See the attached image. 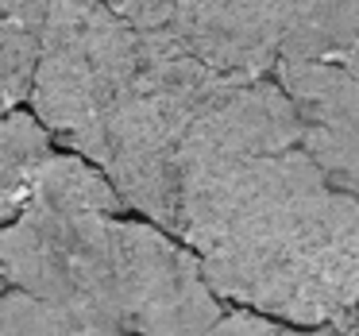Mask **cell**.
<instances>
[{
    "instance_id": "cell-8",
    "label": "cell",
    "mask_w": 359,
    "mask_h": 336,
    "mask_svg": "<svg viewBox=\"0 0 359 336\" xmlns=\"http://www.w3.org/2000/svg\"><path fill=\"white\" fill-rule=\"evenodd\" d=\"M0 336H132L120 328L97 325L74 309L50 305L24 290H4L0 297Z\"/></svg>"
},
{
    "instance_id": "cell-3",
    "label": "cell",
    "mask_w": 359,
    "mask_h": 336,
    "mask_svg": "<svg viewBox=\"0 0 359 336\" xmlns=\"http://www.w3.org/2000/svg\"><path fill=\"white\" fill-rule=\"evenodd\" d=\"M143 55L135 32L104 0H47L32 112L50 135L78 151L120 97Z\"/></svg>"
},
{
    "instance_id": "cell-1",
    "label": "cell",
    "mask_w": 359,
    "mask_h": 336,
    "mask_svg": "<svg viewBox=\"0 0 359 336\" xmlns=\"http://www.w3.org/2000/svg\"><path fill=\"white\" fill-rule=\"evenodd\" d=\"M0 282L132 336H201L224 313L194 251L132 217L78 151H50L24 209L0 228Z\"/></svg>"
},
{
    "instance_id": "cell-4",
    "label": "cell",
    "mask_w": 359,
    "mask_h": 336,
    "mask_svg": "<svg viewBox=\"0 0 359 336\" xmlns=\"http://www.w3.org/2000/svg\"><path fill=\"white\" fill-rule=\"evenodd\" d=\"M135 32L224 74H274L286 0H104Z\"/></svg>"
},
{
    "instance_id": "cell-7",
    "label": "cell",
    "mask_w": 359,
    "mask_h": 336,
    "mask_svg": "<svg viewBox=\"0 0 359 336\" xmlns=\"http://www.w3.org/2000/svg\"><path fill=\"white\" fill-rule=\"evenodd\" d=\"M47 0H0V112L32 97Z\"/></svg>"
},
{
    "instance_id": "cell-9",
    "label": "cell",
    "mask_w": 359,
    "mask_h": 336,
    "mask_svg": "<svg viewBox=\"0 0 359 336\" xmlns=\"http://www.w3.org/2000/svg\"><path fill=\"white\" fill-rule=\"evenodd\" d=\"M201 336H286V325L263 317V313L236 309V313H220Z\"/></svg>"
},
{
    "instance_id": "cell-11",
    "label": "cell",
    "mask_w": 359,
    "mask_h": 336,
    "mask_svg": "<svg viewBox=\"0 0 359 336\" xmlns=\"http://www.w3.org/2000/svg\"><path fill=\"white\" fill-rule=\"evenodd\" d=\"M340 66H348V70H355V74H359V43H355V47H351V55L344 58Z\"/></svg>"
},
{
    "instance_id": "cell-5",
    "label": "cell",
    "mask_w": 359,
    "mask_h": 336,
    "mask_svg": "<svg viewBox=\"0 0 359 336\" xmlns=\"http://www.w3.org/2000/svg\"><path fill=\"white\" fill-rule=\"evenodd\" d=\"M274 81L294 105L305 155L359 201V74L336 62H278Z\"/></svg>"
},
{
    "instance_id": "cell-2",
    "label": "cell",
    "mask_w": 359,
    "mask_h": 336,
    "mask_svg": "<svg viewBox=\"0 0 359 336\" xmlns=\"http://www.w3.org/2000/svg\"><path fill=\"white\" fill-rule=\"evenodd\" d=\"M170 236L197 255L217 297L278 325H328L359 305V201L302 143L189 189Z\"/></svg>"
},
{
    "instance_id": "cell-12",
    "label": "cell",
    "mask_w": 359,
    "mask_h": 336,
    "mask_svg": "<svg viewBox=\"0 0 359 336\" xmlns=\"http://www.w3.org/2000/svg\"><path fill=\"white\" fill-rule=\"evenodd\" d=\"M4 290H8V286H4V282H0V297H4Z\"/></svg>"
},
{
    "instance_id": "cell-10",
    "label": "cell",
    "mask_w": 359,
    "mask_h": 336,
    "mask_svg": "<svg viewBox=\"0 0 359 336\" xmlns=\"http://www.w3.org/2000/svg\"><path fill=\"white\" fill-rule=\"evenodd\" d=\"M286 336H359V305L344 317L328 321V325H313V328H294L286 325Z\"/></svg>"
},
{
    "instance_id": "cell-6",
    "label": "cell",
    "mask_w": 359,
    "mask_h": 336,
    "mask_svg": "<svg viewBox=\"0 0 359 336\" xmlns=\"http://www.w3.org/2000/svg\"><path fill=\"white\" fill-rule=\"evenodd\" d=\"M50 140L55 135L39 124L35 112H0V228L32 197L43 163L55 151Z\"/></svg>"
}]
</instances>
